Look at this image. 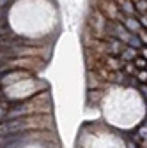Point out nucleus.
Here are the masks:
<instances>
[{
	"instance_id": "f257e3e1",
	"label": "nucleus",
	"mask_w": 147,
	"mask_h": 148,
	"mask_svg": "<svg viewBox=\"0 0 147 148\" xmlns=\"http://www.w3.org/2000/svg\"><path fill=\"white\" fill-rule=\"evenodd\" d=\"M43 113H53L51 97H50V92L46 90L39 92V94H35L25 101H20L12 108H9L4 113V120L28 116V115H43Z\"/></svg>"
},
{
	"instance_id": "f03ea898",
	"label": "nucleus",
	"mask_w": 147,
	"mask_h": 148,
	"mask_svg": "<svg viewBox=\"0 0 147 148\" xmlns=\"http://www.w3.org/2000/svg\"><path fill=\"white\" fill-rule=\"evenodd\" d=\"M27 131H55V118L51 113L43 115H28L20 118L4 120L2 134H16V132H27Z\"/></svg>"
},
{
	"instance_id": "7ed1b4c3",
	"label": "nucleus",
	"mask_w": 147,
	"mask_h": 148,
	"mask_svg": "<svg viewBox=\"0 0 147 148\" xmlns=\"http://www.w3.org/2000/svg\"><path fill=\"white\" fill-rule=\"evenodd\" d=\"M46 67V60L39 57H7L2 62V72L11 69H25L32 72H41Z\"/></svg>"
},
{
	"instance_id": "20e7f679",
	"label": "nucleus",
	"mask_w": 147,
	"mask_h": 148,
	"mask_svg": "<svg viewBox=\"0 0 147 148\" xmlns=\"http://www.w3.org/2000/svg\"><path fill=\"white\" fill-rule=\"evenodd\" d=\"M35 76V72L32 71H25V69H11V71H6L2 72V86H9V85H14L18 81H23V79H28Z\"/></svg>"
},
{
	"instance_id": "39448f33",
	"label": "nucleus",
	"mask_w": 147,
	"mask_h": 148,
	"mask_svg": "<svg viewBox=\"0 0 147 148\" xmlns=\"http://www.w3.org/2000/svg\"><path fill=\"white\" fill-rule=\"evenodd\" d=\"M122 25L128 28V30H130L131 34H140V30L144 28L142 27V23H140V20H138V18H135V16H126L124 18V20H122Z\"/></svg>"
},
{
	"instance_id": "423d86ee",
	"label": "nucleus",
	"mask_w": 147,
	"mask_h": 148,
	"mask_svg": "<svg viewBox=\"0 0 147 148\" xmlns=\"http://www.w3.org/2000/svg\"><path fill=\"white\" fill-rule=\"evenodd\" d=\"M138 55H140V48H135V46H130V44H128L126 49L119 55V57H121V60L126 64V62H133Z\"/></svg>"
},
{
	"instance_id": "0eeeda50",
	"label": "nucleus",
	"mask_w": 147,
	"mask_h": 148,
	"mask_svg": "<svg viewBox=\"0 0 147 148\" xmlns=\"http://www.w3.org/2000/svg\"><path fill=\"white\" fill-rule=\"evenodd\" d=\"M135 7H137L138 14H145L147 12V0H138V2H135Z\"/></svg>"
},
{
	"instance_id": "6e6552de",
	"label": "nucleus",
	"mask_w": 147,
	"mask_h": 148,
	"mask_svg": "<svg viewBox=\"0 0 147 148\" xmlns=\"http://www.w3.org/2000/svg\"><path fill=\"white\" fill-rule=\"evenodd\" d=\"M133 62H135V65H137L138 69H147V60L142 57V55H138V57H137Z\"/></svg>"
},
{
	"instance_id": "1a4fd4ad",
	"label": "nucleus",
	"mask_w": 147,
	"mask_h": 148,
	"mask_svg": "<svg viewBox=\"0 0 147 148\" xmlns=\"http://www.w3.org/2000/svg\"><path fill=\"white\" fill-rule=\"evenodd\" d=\"M137 81H138V83H147V69H140V71H138Z\"/></svg>"
},
{
	"instance_id": "9d476101",
	"label": "nucleus",
	"mask_w": 147,
	"mask_h": 148,
	"mask_svg": "<svg viewBox=\"0 0 147 148\" xmlns=\"http://www.w3.org/2000/svg\"><path fill=\"white\" fill-rule=\"evenodd\" d=\"M138 37H140L142 44H145V46H147V28H142V30H140V34H138Z\"/></svg>"
},
{
	"instance_id": "9b49d317",
	"label": "nucleus",
	"mask_w": 147,
	"mask_h": 148,
	"mask_svg": "<svg viewBox=\"0 0 147 148\" xmlns=\"http://www.w3.org/2000/svg\"><path fill=\"white\" fill-rule=\"evenodd\" d=\"M140 55H142V57H144V58L147 60V46H145V44H144V46L140 48Z\"/></svg>"
}]
</instances>
